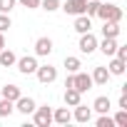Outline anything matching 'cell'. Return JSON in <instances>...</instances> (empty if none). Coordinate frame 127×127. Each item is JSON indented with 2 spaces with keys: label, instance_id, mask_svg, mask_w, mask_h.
<instances>
[{
  "label": "cell",
  "instance_id": "cell-1",
  "mask_svg": "<svg viewBox=\"0 0 127 127\" xmlns=\"http://www.w3.org/2000/svg\"><path fill=\"white\" fill-rule=\"evenodd\" d=\"M95 18H100L102 23H120V20H122V8L115 5L112 0H105V3H100Z\"/></svg>",
  "mask_w": 127,
  "mask_h": 127
},
{
  "label": "cell",
  "instance_id": "cell-2",
  "mask_svg": "<svg viewBox=\"0 0 127 127\" xmlns=\"http://www.w3.org/2000/svg\"><path fill=\"white\" fill-rule=\"evenodd\" d=\"M97 42H100V40H97V37L92 35V30H90V32H82V35H80L77 47H80V52H82V55H92V52L97 50Z\"/></svg>",
  "mask_w": 127,
  "mask_h": 127
},
{
  "label": "cell",
  "instance_id": "cell-3",
  "mask_svg": "<svg viewBox=\"0 0 127 127\" xmlns=\"http://www.w3.org/2000/svg\"><path fill=\"white\" fill-rule=\"evenodd\" d=\"M32 120H35L37 127H50V125H52V110H50L47 105L35 107V110H32Z\"/></svg>",
  "mask_w": 127,
  "mask_h": 127
},
{
  "label": "cell",
  "instance_id": "cell-4",
  "mask_svg": "<svg viewBox=\"0 0 127 127\" xmlns=\"http://www.w3.org/2000/svg\"><path fill=\"white\" fill-rule=\"evenodd\" d=\"M15 65H18V70H20L23 75H35V70H37V57H35V55L18 57V60H15Z\"/></svg>",
  "mask_w": 127,
  "mask_h": 127
},
{
  "label": "cell",
  "instance_id": "cell-5",
  "mask_svg": "<svg viewBox=\"0 0 127 127\" xmlns=\"http://www.w3.org/2000/svg\"><path fill=\"white\" fill-rule=\"evenodd\" d=\"M35 75H37V80H40L42 85H50V82L57 80V67H52V65H37Z\"/></svg>",
  "mask_w": 127,
  "mask_h": 127
},
{
  "label": "cell",
  "instance_id": "cell-6",
  "mask_svg": "<svg viewBox=\"0 0 127 127\" xmlns=\"http://www.w3.org/2000/svg\"><path fill=\"white\" fill-rule=\"evenodd\" d=\"M72 87L77 90V92H87L90 87H92V77L87 75V72H72Z\"/></svg>",
  "mask_w": 127,
  "mask_h": 127
},
{
  "label": "cell",
  "instance_id": "cell-7",
  "mask_svg": "<svg viewBox=\"0 0 127 127\" xmlns=\"http://www.w3.org/2000/svg\"><path fill=\"white\" fill-rule=\"evenodd\" d=\"M85 3L87 0H65V3H60V10H65L67 15H82L85 13Z\"/></svg>",
  "mask_w": 127,
  "mask_h": 127
},
{
  "label": "cell",
  "instance_id": "cell-8",
  "mask_svg": "<svg viewBox=\"0 0 127 127\" xmlns=\"http://www.w3.org/2000/svg\"><path fill=\"white\" fill-rule=\"evenodd\" d=\"M37 105H35V100L32 97H25V95H20L18 100H15V110L20 112V115H32V110H35Z\"/></svg>",
  "mask_w": 127,
  "mask_h": 127
},
{
  "label": "cell",
  "instance_id": "cell-9",
  "mask_svg": "<svg viewBox=\"0 0 127 127\" xmlns=\"http://www.w3.org/2000/svg\"><path fill=\"white\" fill-rule=\"evenodd\" d=\"M52 50H55V47H52V40H50V37H37V40H35V55H37V57H47Z\"/></svg>",
  "mask_w": 127,
  "mask_h": 127
},
{
  "label": "cell",
  "instance_id": "cell-10",
  "mask_svg": "<svg viewBox=\"0 0 127 127\" xmlns=\"http://www.w3.org/2000/svg\"><path fill=\"white\" fill-rule=\"evenodd\" d=\"M72 120H77L80 125H87L90 120H92V107H87V105H75V115H72Z\"/></svg>",
  "mask_w": 127,
  "mask_h": 127
},
{
  "label": "cell",
  "instance_id": "cell-11",
  "mask_svg": "<svg viewBox=\"0 0 127 127\" xmlns=\"http://www.w3.org/2000/svg\"><path fill=\"white\" fill-rule=\"evenodd\" d=\"M90 77H92V85H107L112 75H110V70H107V67L97 65V67L92 70V75H90Z\"/></svg>",
  "mask_w": 127,
  "mask_h": 127
},
{
  "label": "cell",
  "instance_id": "cell-12",
  "mask_svg": "<svg viewBox=\"0 0 127 127\" xmlns=\"http://www.w3.org/2000/svg\"><path fill=\"white\" fill-rule=\"evenodd\" d=\"M72 28H75L80 35H82V32H90V30H92V18H87L85 13H82V15H75V25H72Z\"/></svg>",
  "mask_w": 127,
  "mask_h": 127
},
{
  "label": "cell",
  "instance_id": "cell-13",
  "mask_svg": "<svg viewBox=\"0 0 127 127\" xmlns=\"http://www.w3.org/2000/svg\"><path fill=\"white\" fill-rule=\"evenodd\" d=\"M97 47H100V52H102V55L112 57V55H115V50H117V37H102V42H97Z\"/></svg>",
  "mask_w": 127,
  "mask_h": 127
},
{
  "label": "cell",
  "instance_id": "cell-14",
  "mask_svg": "<svg viewBox=\"0 0 127 127\" xmlns=\"http://www.w3.org/2000/svg\"><path fill=\"white\" fill-rule=\"evenodd\" d=\"M70 120H72V112L67 110V105H65V107L52 110V122H57V125H67Z\"/></svg>",
  "mask_w": 127,
  "mask_h": 127
},
{
  "label": "cell",
  "instance_id": "cell-15",
  "mask_svg": "<svg viewBox=\"0 0 127 127\" xmlns=\"http://www.w3.org/2000/svg\"><path fill=\"white\" fill-rule=\"evenodd\" d=\"M82 102V92H77L75 87H65V105L67 107H75Z\"/></svg>",
  "mask_w": 127,
  "mask_h": 127
},
{
  "label": "cell",
  "instance_id": "cell-16",
  "mask_svg": "<svg viewBox=\"0 0 127 127\" xmlns=\"http://www.w3.org/2000/svg\"><path fill=\"white\" fill-rule=\"evenodd\" d=\"M125 67H127V60H120V57H115V55H112L110 65H107L110 75H125Z\"/></svg>",
  "mask_w": 127,
  "mask_h": 127
},
{
  "label": "cell",
  "instance_id": "cell-17",
  "mask_svg": "<svg viewBox=\"0 0 127 127\" xmlns=\"http://www.w3.org/2000/svg\"><path fill=\"white\" fill-rule=\"evenodd\" d=\"M20 95H23V92H20L18 85H5V87H0V97H5V100H10V102H15Z\"/></svg>",
  "mask_w": 127,
  "mask_h": 127
},
{
  "label": "cell",
  "instance_id": "cell-18",
  "mask_svg": "<svg viewBox=\"0 0 127 127\" xmlns=\"http://www.w3.org/2000/svg\"><path fill=\"white\" fill-rule=\"evenodd\" d=\"M110 107H112V102H110V97H105V95L95 97V102H92V110H95V112H100V115L110 112Z\"/></svg>",
  "mask_w": 127,
  "mask_h": 127
},
{
  "label": "cell",
  "instance_id": "cell-19",
  "mask_svg": "<svg viewBox=\"0 0 127 127\" xmlns=\"http://www.w3.org/2000/svg\"><path fill=\"white\" fill-rule=\"evenodd\" d=\"M15 60H18V57H15L13 50H5V47L0 50V67H13V65H15Z\"/></svg>",
  "mask_w": 127,
  "mask_h": 127
},
{
  "label": "cell",
  "instance_id": "cell-20",
  "mask_svg": "<svg viewBox=\"0 0 127 127\" xmlns=\"http://www.w3.org/2000/svg\"><path fill=\"white\" fill-rule=\"evenodd\" d=\"M120 35V23H105L102 25V37H117Z\"/></svg>",
  "mask_w": 127,
  "mask_h": 127
},
{
  "label": "cell",
  "instance_id": "cell-21",
  "mask_svg": "<svg viewBox=\"0 0 127 127\" xmlns=\"http://www.w3.org/2000/svg\"><path fill=\"white\" fill-rule=\"evenodd\" d=\"M15 112V102L5 100V97H0V117H10Z\"/></svg>",
  "mask_w": 127,
  "mask_h": 127
},
{
  "label": "cell",
  "instance_id": "cell-22",
  "mask_svg": "<svg viewBox=\"0 0 127 127\" xmlns=\"http://www.w3.org/2000/svg\"><path fill=\"white\" fill-rule=\"evenodd\" d=\"M80 67H82L80 57H75V55H67V57H65V70H67V72H77Z\"/></svg>",
  "mask_w": 127,
  "mask_h": 127
},
{
  "label": "cell",
  "instance_id": "cell-23",
  "mask_svg": "<svg viewBox=\"0 0 127 127\" xmlns=\"http://www.w3.org/2000/svg\"><path fill=\"white\" fill-rule=\"evenodd\" d=\"M97 8H100V0H87V3H85V15L87 18H95L97 15Z\"/></svg>",
  "mask_w": 127,
  "mask_h": 127
},
{
  "label": "cell",
  "instance_id": "cell-24",
  "mask_svg": "<svg viewBox=\"0 0 127 127\" xmlns=\"http://www.w3.org/2000/svg\"><path fill=\"white\" fill-rule=\"evenodd\" d=\"M40 5H42V10L55 13V10H60V0H40Z\"/></svg>",
  "mask_w": 127,
  "mask_h": 127
},
{
  "label": "cell",
  "instance_id": "cell-25",
  "mask_svg": "<svg viewBox=\"0 0 127 127\" xmlns=\"http://www.w3.org/2000/svg\"><path fill=\"white\" fill-rule=\"evenodd\" d=\"M112 120H115V125H117V127H127V110H120Z\"/></svg>",
  "mask_w": 127,
  "mask_h": 127
},
{
  "label": "cell",
  "instance_id": "cell-26",
  "mask_svg": "<svg viewBox=\"0 0 127 127\" xmlns=\"http://www.w3.org/2000/svg\"><path fill=\"white\" fill-rule=\"evenodd\" d=\"M97 127H115V120L105 112V115H100V117H97Z\"/></svg>",
  "mask_w": 127,
  "mask_h": 127
},
{
  "label": "cell",
  "instance_id": "cell-27",
  "mask_svg": "<svg viewBox=\"0 0 127 127\" xmlns=\"http://www.w3.org/2000/svg\"><path fill=\"white\" fill-rule=\"evenodd\" d=\"M15 3H18V0H0V13L10 15V10L15 8Z\"/></svg>",
  "mask_w": 127,
  "mask_h": 127
},
{
  "label": "cell",
  "instance_id": "cell-28",
  "mask_svg": "<svg viewBox=\"0 0 127 127\" xmlns=\"http://www.w3.org/2000/svg\"><path fill=\"white\" fill-rule=\"evenodd\" d=\"M8 28H13V20H10V15L0 13V32H5Z\"/></svg>",
  "mask_w": 127,
  "mask_h": 127
},
{
  "label": "cell",
  "instance_id": "cell-29",
  "mask_svg": "<svg viewBox=\"0 0 127 127\" xmlns=\"http://www.w3.org/2000/svg\"><path fill=\"white\" fill-rule=\"evenodd\" d=\"M18 3H20L23 8H28V10H35V8H40V0H18Z\"/></svg>",
  "mask_w": 127,
  "mask_h": 127
},
{
  "label": "cell",
  "instance_id": "cell-30",
  "mask_svg": "<svg viewBox=\"0 0 127 127\" xmlns=\"http://www.w3.org/2000/svg\"><path fill=\"white\" fill-rule=\"evenodd\" d=\"M117 107H120V110H127V92H122V97H120Z\"/></svg>",
  "mask_w": 127,
  "mask_h": 127
},
{
  "label": "cell",
  "instance_id": "cell-31",
  "mask_svg": "<svg viewBox=\"0 0 127 127\" xmlns=\"http://www.w3.org/2000/svg\"><path fill=\"white\" fill-rule=\"evenodd\" d=\"M3 47H5V35L0 32V50H3Z\"/></svg>",
  "mask_w": 127,
  "mask_h": 127
}]
</instances>
